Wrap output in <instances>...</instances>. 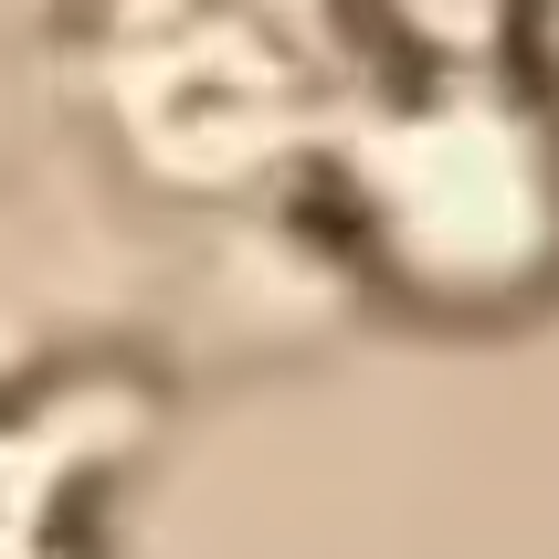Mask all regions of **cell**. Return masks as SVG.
Wrapping results in <instances>:
<instances>
[{"label":"cell","mask_w":559,"mask_h":559,"mask_svg":"<svg viewBox=\"0 0 559 559\" xmlns=\"http://www.w3.org/2000/svg\"><path fill=\"white\" fill-rule=\"evenodd\" d=\"M348 233L412 307H518L559 275V106L443 63L338 148Z\"/></svg>","instance_id":"obj_1"}]
</instances>
